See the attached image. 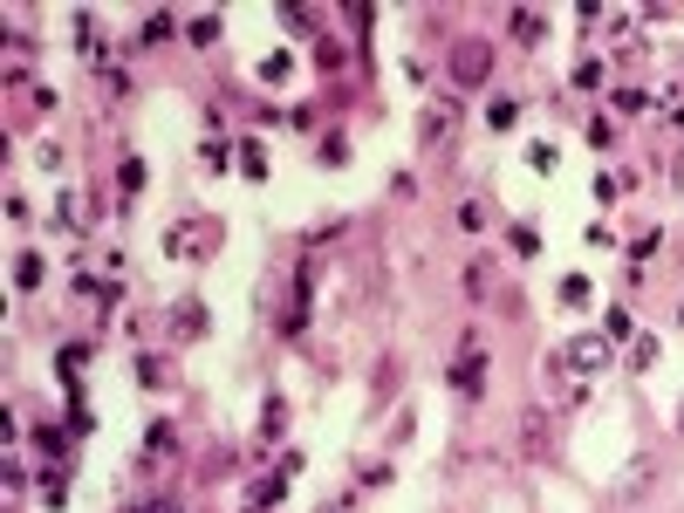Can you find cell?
Instances as JSON below:
<instances>
[{
	"label": "cell",
	"mask_w": 684,
	"mask_h": 513,
	"mask_svg": "<svg viewBox=\"0 0 684 513\" xmlns=\"http://www.w3.org/2000/svg\"><path fill=\"white\" fill-rule=\"evenodd\" d=\"M452 138H459V110H452V103H432L424 123H418V144L424 151H452Z\"/></svg>",
	"instance_id": "1"
},
{
	"label": "cell",
	"mask_w": 684,
	"mask_h": 513,
	"mask_svg": "<svg viewBox=\"0 0 684 513\" xmlns=\"http://www.w3.org/2000/svg\"><path fill=\"white\" fill-rule=\"evenodd\" d=\"M487 69H493V62H487V48H472V41H466V48H459V75H466V83H479Z\"/></svg>",
	"instance_id": "2"
},
{
	"label": "cell",
	"mask_w": 684,
	"mask_h": 513,
	"mask_svg": "<svg viewBox=\"0 0 684 513\" xmlns=\"http://www.w3.org/2000/svg\"><path fill=\"white\" fill-rule=\"evenodd\" d=\"M151 513H179V506H151Z\"/></svg>",
	"instance_id": "3"
}]
</instances>
